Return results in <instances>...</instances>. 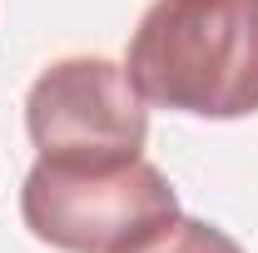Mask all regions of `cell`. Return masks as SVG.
I'll return each instance as SVG.
<instances>
[{
  "label": "cell",
  "instance_id": "cell-1",
  "mask_svg": "<svg viewBox=\"0 0 258 253\" xmlns=\"http://www.w3.org/2000/svg\"><path fill=\"white\" fill-rule=\"evenodd\" d=\"M124 70L144 104L248 119L258 114V0H154Z\"/></svg>",
  "mask_w": 258,
  "mask_h": 253
},
{
  "label": "cell",
  "instance_id": "cell-2",
  "mask_svg": "<svg viewBox=\"0 0 258 253\" xmlns=\"http://www.w3.org/2000/svg\"><path fill=\"white\" fill-rule=\"evenodd\" d=\"M20 219L60 253H124L179 219V194L144 154L119 164L35 159L20 189Z\"/></svg>",
  "mask_w": 258,
  "mask_h": 253
},
{
  "label": "cell",
  "instance_id": "cell-3",
  "mask_svg": "<svg viewBox=\"0 0 258 253\" xmlns=\"http://www.w3.org/2000/svg\"><path fill=\"white\" fill-rule=\"evenodd\" d=\"M25 129L40 159L119 164L144 154L149 109L124 65L104 55H64L30 85Z\"/></svg>",
  "mask_w": 258,
  "mask_h": 253
},
{
  "label": "cell",
  "instance_id": "cell-4",
  "mask_svg": "<svg viewBox=\"0 0 258 253\" xmlns=\"http://www.w3.org/2000/svg\"><path fill=\"white\" fill-rule=\"evenodd\" d=\"M124 253H243V248L228 238L224 228L179 214V219H169L164 228H154L149 238H139V243L124 248Z\"/></svg>",
  "mask_w": 258,
  "mask_h": 253
}]
</instances>
